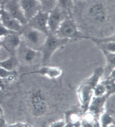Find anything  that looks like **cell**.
I'll use <instances>...</instances> for the list:
<instances>
[{
  "label": "cell",
  "mask_w": 115,
  "mask_h": 127,
  "mask_svg": "<svg viewBox=\"0 0 115 127\" xmlns=\"http://www.w3.org/2000/svg\"><path fill=\"white\" fill-rule=\"evenodd\" d=\"M12 32H14L13 31H10L8 29L5 28V27H4L3 26H0V38L2 37L5 36V35L9 34L10 33H11Z\"/></svg>",
  "instance_id": "cell-27"
},
{
  "label": "cell",
  "mask_w": 115,
  "mask_h": 127,
  "mask_svg": "<svg viewBox=\"0 0 115 127\" xmlns=\"http://www.w3.org/2000/svg\"><path fill=\"white\" fill-rule=\"evenodd\" d=\"M3 7L7 13L16 19L24 26L27 25L28 20L25 17L19 0H6Z\"/></svg>",
  "instance_id": "cell-10"
},
{
  "label": "cell",
  "mask_w": 115,
  "mask_h": 127,
  "mask_svg": "<svg viewBox=\"0 0 115 127\" xmlns=\"http://www.w3.org/2000/svg\"><path fill=\"white\" fill-rule=\"evenodd\" d=\"M41 6V10L49 12L57 4V0H38Z\"/></svg>",
  "instance_id": "cell-21"
},
{
  "label": "cell",
  "mask_w": 115,
  "mask_h": 127,
  "mask_svg": "<svg viewBox=\"0 0 115 127\" xmlns=\"http://www.w3.org/2000/svg\"><path fill=\"white\" fill-rule=\"evenodd\" d=\"M67 12L57 4L48 13L47 25L49 33H54L57 31L62 22L67 17Z\"/></svg>",
  "instance_id": "cell-7"
},
{
  "label": "cell",
  "mask_w": 115,
  "mask_h": 127,
  "mask_svg": "<svg viewBox=\"0 0 115 127\" xmlns=\"http://www.w3.org/2000/svg\"><path fill=\"white\" fill-rule=\"evenodd\" d=\"M107 93L105 86L102 83H99L93 89V96L99 97L102 96Z\"/></svg>",
  "instance_id": "cell-23"
},
{
  "label": "cell",
  "mask_w": 115,
  "mask_h": 127,
  "mask_svg": "<svg viewBox=\"0 0 115 127\" xmlns=\"http://www.w3.org/2000/svg\"><path fill=\"white\" fill-rule=\"evenodd\" d=\"M103 54L106 58V66L104 68V74L107 75L106 77L108 76L109 74L115 69V53L108 52L106 50L101 49Z\"/></svg>",
  "instance_id": "cell-16"
},
{
  "label": "cell",
  "mask_w": 115,
  "mask_h": 127,
  "mask_svg": "<svg viewBox=\"0 0 115 127\" xmlns=\"http://www.w3.org/2000/svg\"><path fill=\"white\" fill-rule=\"evenodd\" d=\"M2 47V45H1V38H0V47Z\"/></svg>",
  "instance_id": "cell-31"
},
{
  "label": "cell",
  "mask_w": 115,
  "mask_h": 127,
  "mask_svg": "<svg viewBox=\"0 0 115 127\" xmlns=\"http://www.w3.org/2000/svg\"><path fill=\"white\" fill-rule=\"evenodd\" d=\"M94 87L91 84L83 81L77 89V95L80 101L83 113L88 111L89 104L93 96Z\"/></svg>",
  "instance_id": "cell-8"
},
{
  "label": "cell",
  "mask_w": 115,
  "mask_h": 127,
  "mask_svg": "<svg viewBox=\"0 0 115 127\" xmlns=\"http://www.w3.org/2000/svg\"><path fill=\"white\" fill-rule=\"evenodd\" d=\"M110 96L108 94H105L102 96L92 97L88 110L97 119L104 112L106 102Z\"/></svg>",
  "instance_id": "cell-13"
},
{
  "label": "cell",
  "mask_w": 115,
  "mask_h": 127,
  "mask_svg": "<svg viewBox=\"0 0 115 127\" xmlns=\"http://www.w3.org/2000/svg\"><path fill=\"white\" fill-rule=\"evenodd\" d=\"M100 49L106 50L108 52L115 53V41H111L98 45Z\"/></svg>",
  "instance_id": "cell-24"
},
{
  "label": "cell",
  "mask_w": 115,
  "mask_h": 127,
  "mask_svg": "<svg viewBox=\"0 0 115 127\" xmlns=\"http://www.w3.org/2000/svg\"><path fill=\"white\" fill-rule=\"evenodd\" d=\"M104 68L101 67H98L94 70V72L91 75V76L83 81L87 83H89V84L92 85L94 87V86L99 83L100 79L102 75H104Z\"/></svg>",
  "instance_id": "cell-19"
},
{
  "label": "cell",
  "mask_w": 115,
  "mask_h": 127,
  "mask_svg": "<svg viewBox=\"0 0 115 127\" xmlns=\"http://www.w3.org/2000/svg\"><path fill=\"white\" fill-rule=\"evenodd\" d=\"M115 70H113L106 77V80L101 82L105 86L107 91L106 94H108L109 96H112L115 93Z\"/></svg>",
  "instance_id": "cell-17"
},
{
  "label": "cell",
  "mask_w": 115,
  "mask_h": 127,
  "mask_svg": "<svg viewBox=\"0 0 115 127\" xmlns=\"http://www.w3.org/2000/svg\"><path fill=\"white\" fill-rule=\"evenodd\" d=\"M72 4V0H57V5L66 12L70 11V7Z\"/></svg>",
  "instance_id": "cell-25"
},
{
  "label": "cell",
  "mask_w": 115,
  "mask_h": 127,
  "mask_svg": "<svg viewBox=\"0 0 115 127\" xmlns=\"http://www.w3.org/2000/svg\"><path fill=\"white\" fill-rule=\"evenodd\" d=\"M15 51H17L16 57L19 63H21L27 65H31L39 62H41L40 51L31 48L22 41L21 42Z\"/></svg>",
  "instance_id": "cell-6"
},
{
  "label": "cell",
  "mask_w": 115,
  "mask_h": 127,
  "mask_svg": "<svg viewBox=\"0 0 115 127\" xmlns=\"http://www.w3.org/2000/svg\"><path fill=\"white\" fill-rule=\"evenodd\" d=\"M48 12L42 10L39 11L34 17L28 21L27 26L40 31L46 34H48L49 32L47 25Z\"/></svg>",
  "instance_id": "cell-9"
},
{
  "label": "cell",
  "mask_w": 115,
  "mask_h": 127,
  "mask_svg": "<svg viewBox=\"0 0 115 127\" xmlns=\"http://www.w3.org/2000/svg\"><path fill=\"white\" fill-rule=\"evenodd\" d=\"M19 2L28 21L41 10V6L38 0H19Z\"/></svg>",
  "instance_id": "cell-14"
},
{
  "label": "cell",
  "mask_w": 115,
  "mask_h": 127,
  "mask_svg": "<svg viewBox=\"0 0 115 127\" xmlns=\"http://www.w3.org/2000/svg\"><path fill=\"white\" fill-rule=\"evenodd\" d=\"M81 1H85V0H81Z\"/></svg>",
  "instance_id": "cell-32"
},
{
  "label": "cell",
  "mask_w": 115,
  "mask_h": 127,
  "mask_svg": "<svg viewBox=\"0 0 115 127\" xmlns=\"http://www.w3.org/2000/svg\"><path fill=\"white\" fill-rule=\"evenodd\" d=\"M28 101L31 112L35 117L42 116L48 110V99L45 93L40 89L30 91L28 95Z\"/></svg>",
  "instance_id": "cell-3"
},
{
  "label": "cell",
  "mask_w": 115,
  "mask_h": 127,
  "mask_svg": "<svg viewBox=\"0 0 115 127\" xmlns=\"http://www.w3.org/2000/svg\"><path fill=\"white\" fill-rule=\"evenodd\" d=\"M101 126L103 127H107L114 125L115 118L112 113L108 112H104L99 117ZM115 126V125H114Z\"/></svg>",
  "instance_id": "cell-20"
},
{
  "label": "cell",
  "mask_w": 115,
  "mask_h": 127,
  "mask_svg": "<svg viewBox=\"0 0 115 127\" xmlns=\"http://www.w3.org/2000/svg\"><path fill=\"white\" fill-rule=\"evenodd\" d=\"M70 41L69 39L59 38L54 33H49L40 50L42 64L47 65L55 51Z\"/></svg>",
  "instance_id": "cell-2"
},
{
  "label": "cell",
  "mask_w": 115,
  "mask_h": 127,
  "mask_svg": "<svg viewBox=\"0 0 115 127\" xmlns=\"http://www.w3.org/2000/svg\"><path fill=\"white\" fill-rule=\"evenodd\" d=\"M65 124L66 122L64 120H59L51 123L49 126L54 127H63L65 126Z\"/></svg>",
  "instance_id": "cell-26"
},
{
  "label": "cell",
  "mask_w": 115,
  "mask_h": 127,
  "mask_svg": "<svg viewBox=\"0 0 115 127\" xmlns=\"http://www.w3.org/2000/svg\"><path fill=\"white\" fill-rule=\"evenodd\" d=\"M20 33L12 32L1 38V45L11 55H14L15 51L21 42Z\"/></svg>",
  "instance_id": "cell-12"
},
{
  "label": "cell",
  "mask_w": 115,
  "mask_h": 127,
  "mask_svg": "<svg viewBox=\"0 0 115 127\" xmlns=\"http://www.w3.org/2000/svg\"><path fill=\"white\" fill-rule=\"evenodd\" d=\"M6 1H4V0H0V8L4 5V4L5 3Z\"/></svg>",
  "instance_id": "cell-29"
},
{
  "label": "cell",
  "mask_w": 115,
  "mask_h": 127,
  "mask_svg": "<svg viewBox=\"0 0 115 127\" xmlns=\"http://www.w3.org/2000/svg\"><path fill=\"white\" fill-rule=\"evenodd\" d=\"M17 75L16 71L15 70L9 71L0 67V78H7L12 80L17 76Z\"/></svg>",
  "instance_id": "cell-22"
},
{
  "label": "cell",
  "mask_w": 115,
  "mask_h": 127,
  "mask_svg": "<svg viewBox=\"0 0 115 127\" xmlns=\"http://www.w3.org/2000/svg\"><path fill=\"white\" fill-rule=\"evenodd\" d=\"M83 15L87 21L95 26L106 25L112 17L110 10L100 1H93L87 5Z\"/></svg>",
  "instance_id": "cell-1"
},
{
  "label": "cell",
  "mask_w": 115,
  "mask_h": 127,
  "mask_svg": "<svg viewBox=\"0 0 115 127\" xmlns=\"http://www.w3.org/2000/svg\"><path fill=\"white\" fill-rule=\"evenodd\" d=\"M19 61L16 56L11 55L7 59L2 61H0V67L7 70H15L19 65Z\"/></svg>",
  "instance_id": "cell-18"
},
{
  "label": "cell",
  "mask_w": 115,
  "mask_h": 127,
  "mask_svg": "<svg viewBox=\"0 0 115 127\" xmlns=\"http://www.w3.org/2000/svg\"><path fill=\"white\" fill-rule=\"evenodd\" d=\"M20 34L21 41L31 48L38 51L40 50L48 35L27 26H23Z\"/></svg>",
  "instance_id": "cell-4"
},
{
  "label": "cell",
  "mask_w": 115,
  "mask_h": 127,
  "mask_svg": "<svg viewBox=\"0 0 115 127\" xmlns=\"http://www.w3.org/2000/svg\"><path fill=\"white\" fill-rule=\"evenodd\" d=\"M2 118V111L1 110V106H0V119Z\"/></svg>",
  "instance_id": "cell-30"
},
{
  "label": "cell",
  "mask_w": 115,
  "mask_h": 127,
  "mask_svg": "<svg viewBox=\"0 0 115 127\" xmlns=\"http://www.w3.org/2000/svg\"><path fill=\"white\" fill-rule=\"evenodd\" d=\"M57 37L69 39L83 38V34L78 30L77 24L73 19L70 17H66L59 26L57 31L54 33Z\"/></svg>",
  "instance_id": "cell-5"
},
{
  "label": "cell",
  "mask_w": 115,
  "mask_h": 127,
  "mask_svg": "<svg viewBox=\"0 0 115 127\" xmlns=\"http://www.w3.org/2000/svg\"><path fill=\"white\" fill-rule=\"evenodd\" d=\"M0 20L1 25L10 31L20 33L23 28L22 24L7 13L3 6L0 8Z\"/></svg>",
  "instance_id": "cell-11"
},
{
  "label": "cell",
  "mask_w": 115,
  "mask_h": 127,
  "mask_svg": "<svg viewBox=\"0 0 115 127\" xmlns=\"http://www.w3.org/2000/svg\"><path fill=\"white\" fill-rule=\"evenodd\" d=\"M7 126L9 127H31L32 126L31 125H29L27 123H23V122H16L14 124L10 125Z\"/></svg>",
  "instance_id": "cell-28"
},
{
  "label": "cell",
  "mask_w": 115,
  "mask_h": 127,
  "mask_svg": "<svg viewBox=\"0 0 115 127\" xmlns=\"http://www.w3.org/2000/svg\"><path fill=\"white\" fill-rule=\"evenodd\" d=\"M62 74V70L59 67L43 65L40 68L23 74V75L39 74L42 76H47L51 79H55L60 76Z\"/></svg>",
  "instance_id": "cell-15"
}]
</instances>
